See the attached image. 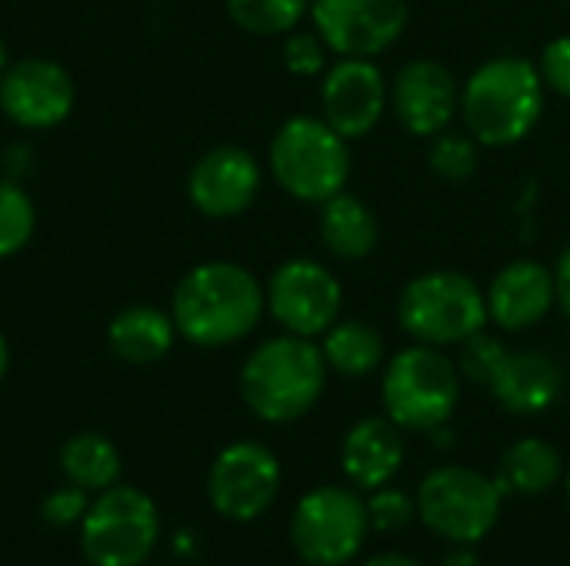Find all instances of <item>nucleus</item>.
Listing matches in <instances>:
<instances>
[{"label":"nucleus","instance_id":"nucleus-1","mask_svg":"<svg viewBox=\"0 0 570 566\" xmlns=\"http://www.w3.org/2000/svg\"><path fill=\"white\" fill-rule=\"evenodd\" d=\"M548 110V87L538 60L521 53H498L478 63L461 83L464 130L484 150H508L524 143Z\"/></svg>","mask_w":570,"mask_h":566},{"label":"nucleus","instance_id":"nucleus-2","mask_svg":"<svg viewBox=\"0 0 570 566\" xmlns=\"http://www.w3.org/2000/svg\"><path fill=\"white\" fill-rule=\"evenodd\" d=\"M264 314V284L234 260L197 264L180 277L170 300L177 334L204 350H220L250 337Z\"/></svg>","mask_w":570,"mask_h":566},{"label":"nucleus","instance_id":"nucleus-3","mask_svg":"<svg viewBox=\"0 0 570 566\" xmlns=\"http://www.w3.org/2000/svg\"><path fill=\"white\" fill-rule=\"evenodd\" d=\"M327 374L321 344L311 337L281 334L247 354L240 367V397L264 424H294L317 407Z\"/></svg>","mask_w":570,"mask_h":566},{"label":"nucleus","instance_id":"nucleus-4","mask_svg":"<svg viewBox=\"0 0 570 566\" xmlns=\"http://www.w3.org/2000/svg\"><path fill=\"white\" fill-rule=\"evenodd\" d=\"M267 170L287 197L321 207L351 183V140L341 137L321 113L287 117L271 137Z\"/></svg>","mask_w":570,"mask_h":566},{"label":"nucleus","instance_id":"nucleus-5","mask_svg":"<svg viewBox=\"0 0 570 566\" xmlns=\"http://www.w3.org/2000/svg\"><path fill=\"white\" fill-rule=\"evenodd\" d=\"M464 377L441 347L414 344L387 357L381 377L384 414L411 434L444 430L461 404Z\"/></svg>","mask_w":570,"mask_h":566},{"label":"nucleus","instance_id":"nucleus-6","mask_svg":"<svg viewBox=\"0 0 570 566\" xmlns=\"http://www.w3.org/2000/svg\"><path fill=\"white\" fill-rule=\"evenodd\" d=\"M397 324L414 344L461 347L491 324L484 287L461 270H424L401 287Z\"/></svg>","mask_w":570,"mask_h":566},{"label":"nucleus","instance_id":"nucleus-7","mask_svg":"<svg viewBox=\"0 0 570 566\" xmlns=\"http://www.w3.org/2000/svg\"><path fill=\"white\" fill-rule=\"evenodd\" d=\"M414 500L417 517L431 534L444 537L448 544L468 547L484 540L498 527L504 507V494L494 477L458 464L431 470L421 480Z\"/></svg>","mask_w":570,"mask_h":566},{"label":"nucleus","instance_id":"nucleus-8","mask_svg":"<svg viewBox=\"0 0 570 566\" xmlns=\"http://www.w3.org/2000/svg\"><path fill=\"white\" fill-rule=\"evenodd\" d=\"M160 514L137 487H107L80 520V547L90 566H140L157 547Z\"/></svg>","mask_w":570,"mask_h":566},{"label":"nucleus","instance_id":"nucleus-9","mask_svg":"<svg viewBox=\"0 0 570 566\" xmlns=\"http://www.w3.org/2000/svg\"><path fill=\"white\" fill-rule=\"evenodd\" d=\"M371 534L367 504L351 487H314L307 490L291 517V544L311 566L351 564Z\"/></svg>","mask_w":570,"mask_h":566},{"label":"nucleus","instance_id":"nucleus-10","mask_svg":"<svg viewBox=\"0 0 570 566\" xmlns=\"http://www.w3.org/2000/svg\"><path fill=\"white\" fill-rule=\"evenodd\" d=\"M264 300L267 314L284 334L317 340L341 320L344 287L327 264L311 257H291L274 267L264 287Z\"/></svg>","mask_w":570,"mask_h":566},{"label":"nucleus","instance_id":"nucleus-11","mask_svg":"<svg viewBox=\"0 0 570 566\" xmlns=\"http://www.w3.org/2000/svg\"><path fill=\"white\" fill-rule=\"evenodd\" d=\"M411 23V0H311V27L334 57H381Z\"/></svg>","mask_w":570,"mask_h":566},{"label":"nucleus","instance_id":"nucleus-12","mask_svg":"<svg viewBox=\"0 0 570 566\" xmlns=\"http://www.w3.org/2000/svg\"><path fill=\"white\" fill-rule=\"evenodd\" d=\"M321 117L351 143L371 137L391 110V80L371 57H334L321 73Z\"/></svg>","mask_w":570,"mask_h":566},{"label":"nucleus","instance_id":"nucleus-13","mask_svg":"<svg viewBox=\"0 0 570 566\" xmlns=\"http://www.w3.org/2000/svg\"><path fill=\"white\" fill-rule=\"evenodd\" d=\"M281 494V460L257 440H237L224 447L207 477V497L214 510L234 524L257 520Z\"/></svg>","mask_w":570,"mask_h":566},{"label":"nucleus","instance_id":"nucleus-14","mask_svg":"<svg viewBox=\"0 0 570 566\" xmlns=\"http://www.w3.org/2000/svg\"><path fill=\"white\" fill-rule=\"evenodd\" d=\"M391 113L411 137L431 140L461 117V80L438 57H414L391 77Z\"/></svg>","mask_w":570,"mask_h":566},{"label":"nucleus","instance_id":"nucleus-15","mask_svg":"<svg viewBox=\"0 0 570 566\" xmlns=\"http://www.w3.org/2000/svg\"><path fill=\"white\" fill-rule=\"evenodd\" d=\"M264 173L250 150L220 143L200 153L187 173V197L197 214L210 220H234L247 214L261 193Z\"/></svg>","mask_w":570,"mask_h":566},{"label":"nucleus","instance_id":"nucleus-16","mask_svg":"<svg viewBox=\"0 0 570 566\" xmlns=\"http://www.w3.org/2000/svg\"><path fill=\"white\" fill-rule=\"evenodd\" d=\"M73 77L47 57L17 60L0 73V110L23 130H50L73 110Z\"/></svg>","mask_w":570,"mask_h":566},{"label":"nucleus","instance_id":"nucleus-17","mask_svg":"<svg viewBox=\"0 0 570 566\" xmlns=\"http://www.w3.org/2000/svg\"><path fill=\"white\" fill-rule=\"evenodd\" d=\"M484 297H488V320L501 334L534 330L558 307L554 267L534 257H518L491 277Z\"/></svg>","mask_w":570,"mask_h":566},{"label":"nucleus","instance_id":"nucleus-18","mask_svg":"<svg viewBox=\"0 0 570 566\" xmlns=\"http://www.w3.org/2000/svg\"><path fill=\"white\" fill-rule=\"evenodd\" d=\"M488 390L508 414L534 417V414H544L558 404V397L564 390V370L544 350H534V347L511 350L508 347V354L498 364Z\"/></svg>","mask_w":570,"mask_h":566},{"label":"nucleus","instance_id":"nucleus-19","mask_svg":"<svg viewBox=\"0 0 570 566\" xmlns=\"http://www.w3.org/2000/svg\"><path fill=\"white\" fill-rule=\"evenodd\" d=\"M404 454V430L387 414L364 417L344 434L341 467L357 490H377L401 474Z\"/></svg>","mask_w":570,"mask_h":566},{"label":"nucleus","instance_id":"nucleus-20","mask_svg":"<svg viewBox=\"0 0 570 566\" xmlns=\"http://www.w3.org/2000/svg\"><path fill=\"white\" fill-rule=\"evenodd\" d=\"M317 237L331 257L344 264H361L381 244V220L367 200L341 190L317 207Z\"/></svg>","mask_w":570,"mask_h":566},{"label":"nucleus","instance_id":"nucleus-21","mask_svg":"<svg viewBox=\"0 0 570 566\" xmlns=\"http://www.w3.org/2000/svg\"><path fill=\"white\" fill-rule=\"evenodd\" d=\"M321 354L327 370L344 380H364L387 364V340L384 334L364 317H341L324 337Z\"/></svg>","mask_w":570,"mask_h":566},{"label":"nucleus","instance_id":"nucleus-22","mask_svg":"<svg viewBox=\"0 0 570 566\" xmlns=\"http://www.w3.org/2000/svg\"><path fill=\"white\" fill-rule=\"evenodd\" d=\"M564 477L561 450L544 437H521L514 440L498 460V487L504 497H538L548 494Z\"/></svg>","mask_w":570,"mask_h":566},{"label":"nucleus","instance_id":"nucleus-23","mask_svg":"<svg viewBox=\"0 0 570 566\" xmlns=\"http://www.w3.org/2000/svg\"><path fill=\"white\" fill-rule=\"evenodd\" d=\"M177 340V327L174 317L157 310V307H127L120 310L110 327H107V344L110 350L124 360V364H157L170 354Z\"/></svg>","mask_w":570,"mask_h":566},{"label":"nucleus","instance_id":"nucleus-24","mask_svg":"<svg viewBox=\"0 0 570 566\" xmlns=\"http://www.w3.org/2000/svg\"><path fill=\"white\" fill-rule=\"evenodd\" d=\"M63 477L80 490H107L120 477V454L104 434H77L60 450Z\"/></svg>","mask_w":570,"mask_h":566},{"label":"nucleus","instance_id":"nucleus-25","mask_svg":"<svg viewBox=\"0 0 570 566\" xmlns=\"http://www.w3.org/2000/svg\"><path fill=\"white\" fill-rule=\"evenodd\" d=\"M227 17L250 37H287L311 17V0H227Z\"/></svg>","mask_w":570,"mask_h":566},{"label":"nucleus","instance_id":"nucleus-26","mask_svg":"<svg viewBox=\"0 0 570 566\" xmlns=\"http://www.w3.org/2000/svg\"><path fill=\"white\" fill-rule=\"evenodd\" d=\"M481 143L468 130H441L438 137L428 140V167L434 177L448 183H464L481 170Z\"/></svg>","mask_w":570,"mask_h":566},{"label":"nucleus","instance_id":"nucleus-27","mask_svg":"<svg viewBox=\"0 0 570 566\" xmlns=\"http://www.w3.org/2000/svg\"><path fill=\"white\" fill-rule=\"evenodd\" d=\"M37 227V210L17 180L0 177V257L20 254Z\"/></svg>","mask_w":570,"mask_h":566},{"label":"nucleus","instance_id":"nucleus-28","mask_svg":"<svg viewBox=\"0 0 570 566\" xmlns=\"http://www.w3.org/2000/svg\"><path fill=\"white\" fill-rule=\"evenodd\" d=\"M504 354H508V344H504L501 337L488 334V327H484L481 334H474L471 340H464V344H461L458 370H461V377H464L468 384H474V387H484V390H488V384H491V377H494L498 364L504 360Z\"/></svg>","mask_w":570,"mask_h":566},{"label":"nucleus","instance_id":"nucleus-29","mask_svg":"<svg viewBox=\"0 0 570 566\" xmlns=\"http://www.w3.org/2000/svg\"><path fill=\"white\" fill-rule=\"evenodd\" d=\"M281 57H284V67L294 73V77H321L327 67H331V47L324 43V37L311 27H297L284 37V47H281Z\"/></svg>","mask_w":570,"mask_h":566},{"label":"nucleus","instance_id":"nucleus-30","mask_svg":"<svg viewBox=\"0 0 570 566\" xmlns=\"http://www.w3.org/2000/svg\"><path fill=\"white\" fill-rule=\"evenodd\" d=\"M367 504V520H371V530L377 534H401L411 527V520L417 517V500L397 487H377L371 490V497L364 500Z\"/></svg>","mask_w":570,"mask_h":566},{"label":"nucleus","instance_id":"nucleus-31","mask_svg":"<svg viewBox=\"0 0 570 566\" xmlns=\"http://www.w3.org/2000/svg\"><path fill=\"white\" fill-rule=\"evenodd\" d=\"M538 70H541L548 93H558L561 100H570V33L551 37L541 47Z\"/></svg>","mask_w":570,"mask_h":566},{"label":"nucleus","instance_id":"nucleus-32","mask_svg":"<svg viewBox=\"0 0 570 566\" xmlns=\"http://www.w3.org/2000/svg\"><path fill=\"white\" fill-rule=\"evenodd\" d=\"M87 490H80V487H63V490H53L47 500H43V507H40V514H43V520L50 524V527H73V524H80L83 520V514H87Z\"/></svg>","mask_w":570,"mask_h":566},{"label":"nucleus","instance_id":"nucleus-33","mask_svg":"<svg viewBox=\"0 0 570 566\" xmlns=\"http://www.w3.org/2000/svg\"><path fill=\"white\" fill-rule=\"evenodd\" d=\"M554 284H558V310L564 314V320L570 324V244L558 254L554 264Z\"/></svg>","mask_w":570,"mask_h":566},{"label":"nucleus","instance_id":"nucleus-34","mask_svg":"<svg viewBox=\"0 0 570 566\" xmlns=\"http://www.w3.org/2000/svg\"><path fill=\"white\" fill-rule=\"evenodd\" d=\"M444 566H481V560H478V554L468 544H458V550H451L444 557Z\"/></svg>","mask_w":570,"mask_h":566},{"label":"nucleus","instance_id":"nucleus-35","mask_svg":"<svg viewBox=\"0 0 570 566\" xmlns=\"http://www.w3.org/2000/svg\"><path fill=\"white\" fill-rule=\"evenodd\" d=\"M361 566H421L414 557H404V554H377L371 560H364Z\"/></svg>","mask_w":570,"mask_h":566},{"label":"nucleus","instance_id":"nucleus-36","mask_svg":"<svg viewBox=\"0 0 570 566\" xmlns=\"http://www.w3.org/2000/svg\"><path fill=\"white\" fill-rule=\"evenodd\" d=\"M7 367H10V350H7V340H3V334H0V380H3V374H7Z\"/></svg>","mask_w":570,"mask_h":566},{"label":"nucleus","instance_id":"nucleus-37","mask_svg":"<svg viewBox=\"0 0 570 566\" xmlns=\"http://www.w3.org/2000/svg\"><path fill=\"white\" fill-rule=\"evenodd\" d=\"M7 70V43L0 40V73Z\"/></svg>","mask_w":570,"mask_h":566},{"label":"nucleus","instance_id":"nucleus-38","mask_svg":"<svg viewBox=\"0 0 570 566\" xmlns=\"http://www.w3.org/2000/svg\"><path fill=\"white\" fill-rule=\"evenodd\" d=\"M568 500H570V470H568Z\"/></svg>","mask_w":570,"mask_h":566},{"label":"nucleus","instance_id":"nucleus-39","mask_svg":"<svg viewBox=\"0 0 570 566\" xmlns=\"http://www.w3.org/2000/svg\"><path fill=\"white\" fill-rule=\"evenodd\" d=\"M564 3H570V0H564Z\"/></svg>","mask_w":570,"mask_h":566}]
</instances>
